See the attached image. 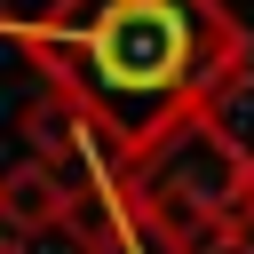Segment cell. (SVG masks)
I'll return each mask as SVG.
<instances>
[{"label": "cell", "mask_w": 254, "mask_h": 254, "mask_svg": "<svg viewBox=\"0 0 254 254\" xmlns=\"http://www.w3.org/2000/svg\"><path fill=\"white\" fill-rule=\"evenodd\" d=\"M8 40L127 159L198 111H230L254 79V40L222 0H56L8 16Z\"/></svg>", "instance_id": "1"}, {"label": "cell", "mask_w": 254, "mask_h": 254, "mask_svg": "<svg viewBox=\"0 0 254 254\" xmlns=\"http://www.w3.org/2000/svg\"><path fill=\"white\" fill-rule=\"evenodd\" d=\"M119 198L159 254H230L254 238V151L222 111H198L127 159Z\"/></svg>", "instance_id": "2"}, {"label": "cell", "mask_w": 254, "mask_h": 254, "mask_svg": "<svg viewBox=\"0 0 254 254\" xmlns=\"http://www.w3.org/2000/svg\"><path fill=\"white\" fill-rule=\"evenodd\" d=\"M95 214V183L87 175H71V167H56V159H40V151H16V167H8V183H0V222H8V238H24V230H64V222H87Z\"/></svg>", "instance_id": "3"}, {"label": "cell", "mask_w": 254, "mask_h": 254, "mask_svg": "<svg viewBox=\"0 0 254 254\" xmlns=\"http://www.w3.org/2000/svg\"><path fill=\"white\" fill-rule=\"evenodd\" d=\"M8 254H119V230H111V214H103V198H95V214H87V222L24 230V238H8Z\"/></svg>", "instance_id": "4"}, {"label": "cell", "mask_w": 254, "mask_h": 254, "mask_svg": "<svg viewBox=\"0 0 254 254\" xmlns=\"http://www.w3.org/2000/svg\"><path fill=\"white\" fill-rule=\"evenodd\" d=\"M230 254H254V238H246V246H230Z\"/></svg>", "instance_id": "5"}]
</instances>
